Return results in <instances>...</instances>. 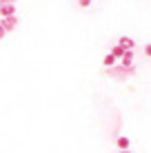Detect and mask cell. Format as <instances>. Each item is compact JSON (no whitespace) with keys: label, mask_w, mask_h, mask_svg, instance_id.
Returning a JSON list of instances; mask_svg holds the SVG:
<instances>
[{"label":"cell","mask_w":151,"mask_h":153,"mask_svg":"<svg viewBox=\"0 0 151 153\" xmlns=\"http://www.w3.org/2000/svg\"><path fill=\"white\" fill-rule=\"evenodd\" d=\"M0 22L4 25V29H7V31H13L16 25H18V16H4V18H0Z\"/></svg>","instance_id":"6da1fadb"},{"label":"cell","mask_w":151,"mask_h":153,"mask_svg":"<svg viewBox=\"0 0 151 153\" xmlns=\"http://www.w3.org/2000/svg\"><path fill=\"white\" fill-rule=\"evenodd\" d=\"M120 65H122V67H127V69H133V51H131V49H127V53L122 56Z\"/></svg>","instance_id":"7a4b0ae2"},{"label":"cell","mask_w":151,"mask_h":153,"mask_svg":"<svg viewBox=\"0 0 151 153\" xmlns=\"http://www.w3.org/2000/svg\"><path fill=\"white\" fill-rule=\"evenodd\" d=\"M4 16H16V4L13 2H4L2 9H0V18H4Z\"/></svg>","instance_id":"3957f363"},{"label":"cell","mask_w":151,"mask_h":153,"mask_svg":"<svg viewBox=\"0 0 151 153\" xmlns=\"http://www.w3.org/2000/svg\"><path fill=\"white\" fill-rule=\"evenodd\" d=\"M111 53L118 58V60H122V56L127 53V49H124V47L120 45V42H118V45H113V49H111Z\"/></svg>","instance_id":"277c9868"},{"label":"cell","mask_w":151,"mask_h":153,"mask_svg":"<svg viewBox=\"0 0 151 153\" xmlns=\"http://www.w3.org/2000/svg\"><path fill=\"white\" fill-rule=\"evenodd\" d=\"M118 42H120V45L124 47V49H133V47H136V42H133L131 38H129V36H122V38L118 40Z\"/></svg>","instance_id":"5b68a950"},{"label":"cell","mask_w":151,"mask_h":153,"mask_svg":"<svg viewBox=\"0 0 151 153\" xmlns=\"http://www.w3.org/2000/svg\"><path fill=\"white\" fill-rule=\"evenodd\" d=\"M102 62H105V67H107V69H111V67H113V65L118 62V58L113 56V53H107V56H105V60H102Z\"/></svg>","instance_id":"8992f818"},{"label":"cell","mask_w":151,"mask_h":153,"mask_svg":"<svg viewBox=\"0 0 151 153\" xmlns=\"http://www.w3.org/2000/svg\"><path fill=\"white\" fill-rule=\"evenodd\" d=\"M116 144H118V149H129V144H131V142H129V138H124V135H120V138L116 140Z\"/></svg>","instance_id":"52a82bcc"},{"label":"cell","mask_w":151,"mask_h":153,"mask_svg":"<svg viewBox=\"0 0 151 153\" xmlns=\"http://www.w3.org/2000/svg\"><path fill=\"white\" fill-rule=\"evenodd\" d=\"M144 56H147V58H151V42H149L147 47H144Z\"/></svg>","instance_id":"ba28073f"},{"label":"cell","mask_w":151,"mask_h":153,"mask_svg":"<svg viewBox=\"0 0 151 153\" xmlns=\"http://www.w3.org/2000/svg\"><path fill=\"white\" fill-rule=\"evenodd\" d=\"M4 36H7V29H4V25L0 22V38H4Z\"/></svg>","instance_id":"9c48e42d"},{"label":"cell","mask_w":151,"mask_h":153,"mask_svg":"<svg viewBox=\"0 0 151 153\" xmlns=\"http://www.w3.org/2000/svg\"><path fill=\"white\" fill-rule=\"evenodd\" d=\"M91 4V0H80V7H89Z\"/></svg>","instance_id":"30bf717a"},{"label":"cell","mask_w":151,"mask_h":153,"mask_svg":"<svg viewBox=\"0 0 151 153\" xmlns=\"http://www.w3.org/2000/svg\"><path fill=\"white\" fill-rule=\"evenodd\" d=\"M118 153H133V151H129V149H120Z\"/></svg>","instance_id":"8fae6325"},{"label":"cell","mask_w":151,"mask_h":153,"mask_svg":"<svg viewBox=\"0 0 151 153\" xmlns=\"http://www.w3.org/2000/svg\"><path fill=\"white\" fill-rule=\"evenodd\" d=\"M0 9H2V0H0Z\"/></svg>","instance_id":"7c38bea8"}]
</instances>
